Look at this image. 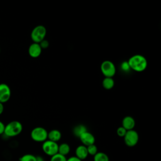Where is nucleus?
I'll return each instance as SVG.
<instances>
[{
	"instance_id": "obj_2",
	"label": "nucleus",
	"mask_w": 161,
	"mask_h": 161,
	"mask_svg": "<svg viewBox=\"0 0 161 161\" xmlns=\"http://www.w3.org/2000/svg\"><path fill=\"white\" fill-rule=\"evenodd\" d=\"M23 130L22 124L18 121H11L5 125L4 134L8 137H14L19 135Z\"/></svg>"
},
{
	"instance_id": "obj_23",
	"label": "nucleus",
	"mask_w": 161,
	"mask_h": 161,
	"mask_svg": "<svg viewBox=\"0 0 161 161\" xmlns=\"http://www.w3.org/2000/svg\"><path fill=\"white\" fill-rule=\"evenodd\" d=\"M39 45H40V46L41 47L42 49H43V48L45 49V48H47L48 47V46H49V42H48L47 40L44 39L43 40H42V41L39 43Z\"/></svg>"
},
{
	"instance_id": "obj_18",
	"label": "nucleus",
	"mask_w": 161,
	"mask_h": 161,
	"mask_svg": "<svg viewBox=\"0 0 161 161\" xmlns=\"http://www.w3.org/2000/svg\"><path fill=\"white\" fill-rule=\"evenodd\" d=\"M19 161H36V156L31 154V153H26L22 155L19 159Z\"/></svg>"
},
{
	"instance_id": "obj_25",
	"label": "nucleus",
	"mask_w": 161,
	"mask_h": 161,
	"mask_svg": "<svg viewBox=\"0 0 161 161\" xmlns=\"http://www.w3.org/2000/svg\"><path fill=\"white\" fill-rule=\"evenodd\" d=\"M66 161H82V160H80L79 158H78L75 156H72V157H69V158H67Z\"/></svg>"
},
{
	"instance_id": "obj_17",
	"label": "nucleus",
	"mask_w": 161,
	"mask_h": 161,
	"mask_svg": "<svg viewBox=\"0 0 161 161\" xmlns=\"http://www.w3.org/2000/svg\"><path fill=\"white\" fill-rule=\"evenodd\" d=\"M94 161H109L108 155L104 152H97L93 156Z\"/></svg>"
},
{
	"instance_id": "obj_14",
	"label": "nucleus",
	"mask_w": 161,
	"mask_h": 161,
	"mask_svg": "<svg viewBox=\"0 0 161 161\" xmlns=\"http://www.w3.org/2000/svg\"><path fill=\"white\" fill-rule=\"evenodd\" d=\"M70 150V147L68 143H62L60 145H58V153L66 157V155L69 153Z\"/></svg>"
},
{
	"instance_id": "obj_28",
	"label": "nucleus",
	"mask_w": 161,
	"mask_h": 161,
	"mask_svg": "<svg viewBox=\"0 0 161 161\" xmlns=\"http://www.w3.org/2000/svg\"><path fill=\"white\" fill-rule=\"evenodd\" d=\"M0 52H1V50H0Z\"/></svg>"
},
{
	"instance_id": "obj_27",
	"label": "nucleus",
	"mask_w": 161,
	"mask_h": 161,
	"mask_svg": "<svg viewBox=\"0 0 161 161\" xmlns=\"http://www.w3.org/2000/svg\"><path fill=\"white\" fill-rule=\"evenodd\" d=\"M4 111V106H3V104L0 103V115L3 113Z\"/></svg>"
},
{
	"instance_id": "obj_21",
	"label": "nucleus",
	"mask_w": 161,
	"mask_h": 161,
	"mask_svg": "<svg viewBox=\"0 0 161 161\" xmlns=\"http://www.w3.org/2000/svg\"><path fill=\"white\" fill-rule=\"evenodd\" d=\"M126 131H127L121 126H119V128H118V129L116 130V133L119 137H123V138L124 136L125 135Z\"/></svg>"
},
{
	"instance_id": "obj_10",
	"label": "nucleus",
	"mask_w": 161,
	"mask_h": 161,
	"mask_svg": "<svg viewBox=\"0 0 161 161\" xmlns=\"http://www.w3.org/2000/svg\"><path fill=\"white\" fill-rule=\"evenodd\" d=\"M28 51V54L31 57L37 58L41 55L42 49L40 46L39 43H33L29 46Z\"/></svg>"
},
{
	"instance_id": "obj_20",
	"label": "nucleus",
	"mask_w": 161,
	"mask_h": 161,
	"mask_svg": "<svg viewBox=\"0 0 161 161\" xmlns=\"http://www.w3.org/2000/svg\"><path fill=\"white\" fill-rule=\"evenodd\" d=\"M67 158L65 156L62 155L59 153H57L51 157L50 161H66Z\"/></svg>"
},
{
	"instance_id": "obj_7",
	"label": "nucleus",
	"mask_w": 161,
	"mask_h": 161,
	"mask_svg": "<svg viewBox=\"0 0 161 161\" xmlns=\"http://www.w3.org/2000/svg\"><path fill=\"white\" fill-rule=\"evenodd\" d=\"M125 143L129 147H135L138 142L139 136L136 131L134 130H128L126 131L123 137Z\"/></svg>"
},
{
	"instance_id": "obj_9",
	"label": "nucleus",
	"mask_w": 161,
	"mask_h": 161,
	"mask_svg": "<svg viewBox=\"0 0 161 161\" xmlns=\"http://www.w3.org/2000/svg\"><path fill=\"white\" fill-rule=\"evenodd\" d=\"M80 140L81 141L83 145L87 147L91 145L94 144L95 143V137L89 131H86L84 133H82L80 137Z\"/></svg>"
},
{
	"instance_id": "obj_1",
	"label": "nucleus",
	"mask_w": 161,
	"mask_h": 161,
	"mask_svg": "<svg viewBox=\"0 0 161 161\" xmlns=\"http://www.w3.org/2000/svg\"><path fill=\"white\" fill-rule=\"evenodd\" d=\"M130 69L136 72H143L147 67V60L146 58L139 54L131 56L128 60Z\"/></svg>"
},
{
	"instance_id": "obj_12",
	"label": "nucleus",
	"mask_w": 161,
	"mask_h": 161,
	"mask_svg": "<svg viewBox=\"0 0 161 161\" xmlns=\"http://www.w3.org/2000/svg\"><path fill=\"white\" fill-rule=\"evenodd\" d=\"M75 156L81 160H85L89 155L87 150V147L83 145H80L75 148Z\"/></svg>"
},
{
	"instance_id": "obj_24",
	"label": "nucleus",
	"mask_w": 161,
	"mask_h": 161,
	"mask_svg": "<svg viewBox=\"0 0 161 161\" xmlns=\"http://www.w3.org/2000/svg\"><path fill=\"white\" fill-rule=\"evenodd\" d=\"M4 128H5V125L2 121H0V135L4 134Z\"/></svg>"
},
{
	"instance_id": "obj_22",
	"label": "nucleus",
	"mask_w": 161,
	"mask_h": 161,
	"mask_svg": "<svg viewBox=\"0 0 161 161\" xmlns=\"http://www.w3.org/2000/svg\"><path fill=\"white\" fill-rule=\"evenodd\" d=\"M121 69H122L123 71H125V72L128 71V70L130 69V65H129V64H128V61H127V62H126V61L123 62L121 63Z\"/></svg>"
},
{
	"instance_id": "obj_3",
	"label": "nucleus",
	"mask_w": 161,
	"mask_h": 161,
	"mask_svg": "<svg viewBox=\"0 0 161 161\" xmlns=\"http://www.w3.org/2000/svg\"><path fill=\"white\" fill-rule=\"evenodd\" d=\"M30 136L33 141L43 143L47 140L48 131L43 127L37 126L31 130Z\"/></svg>"
},
{
	"instance_id": "obj_6",
	"label": "nucleus",
	"mask_w": 161,
	"mask_h": 161,
	"mask_svg": "<svg viewBox=\"0 0 161 161\" xmlns=\"http://www.w3.org/2000/svg\"><path fill=\"white\" fill-rule=\"evenodd\" d=\"M101 71L105 77H113L116 74V67L110 60H104L101 65Z\"/></svg>"
},
{
	"instance_id": "obj_16",
	"label": "nucleus",
	"mask_w": 161,
	"mask_h": 161,
	"mask_svg": "<svg viewBox=\"0 0 161 161\" xmlns=\"http://www.w3.org/2000/svg\"><path fill=\"white\" fill-rule=\"evenodd\" d=\"M114 85L113 77H105L103 80V86L105 89H111Z\"/></svg>"
},
{
	"instance_id": "obj_11",
	"label": "nucleus",
	"mask_w": 161,
	"mask_h": 161,
	"mask_svg": "<svg viewBox=\"0 0 161 161\" xmlns=\"http://www.w3.org/2000/svg\"><path fill=\"white\" fill-rule=\"evenodd\" d=\"M135 126V121L131 116H126L124 117L122 120V126L126 130H133Z\"/></svg>"
},
{
	"instance_id": "obj_15",
	"label": "nucleus",
	"mask_w": 161,
	"mask_h": 161,
	"mask_svg": "<svg viewBox=\"0 0 161 161\" xmlns=\"http://www.w3.org/2000/svg\"><path fill=\"white\" fill-rule=\"evenodd\" d=\"M87 131V128H86V126H84L83 125H79L75 126L74 128V129H73V133H74V135L75 136L79 138L80 136L82 133H84V132H86Z\"/></svg>"
},
{
	"instance_id": "obj_13",
	"label": "nucleus",
	"mask_w": 161,
	"mask_h": 161,
	"mask_svg": "<svg viewBox=\"0 0 161 161\" xmlns=\"http://www.w3.org/2000/svg\"><path fill=\"white\" fill-rule=\"evenodd\" d=\"M61 137H62V133L58 130L54 129L48 132L47 140H49L50 141L57 143V142H58L61 139Z\"/></svg>"
},
{
	"instance_id": "obj_8",
	"label": "nucleus",
	"mask_w": 161,
	"mask_h": 161,
	"mask_svg": "<svg viewBox=\"0 0 161 161\" xmlns=\"http://www.w3.org/2000/svg\"><path fill=\"white\" fill-rule=\"evenodd\" d=\"M11 89L4 83L0 84V103H4L9 101L11 97Z\"/></svg>"
},
{
	"instance_id": "obj_4",
	"label": "nucleus",
	"mask_w": 161,
	"mask_h": 161,
	"mask_svg": "<svg viewBox=\"0 0 161 161\" xmlns=\"http://www.w3.org/2000/svg\"><path fill=\"white\" fill-rule=\"evenodd\" d=\"M47 35V29L43 25H37L31 32V38L33 43H40L43 40Z\"/></svg>"
},
{
	"instance_id": "obj_5",
	"label": "nucleus",
	"mask_w": 161,
	"mask_h": 161,
	"mask_svg": "<svg viewBox=\"0 0 161 161\" xmlns=\"http://www.w3.org/2000/svg\"><path fill=\"white\" fill-rule=\"evenodd\" d=\"M42 150L47 155L52 157L53 155L58 153V145L57 142L47 140L42 143Z\"/></svg>"
},
{
	"instance_id": "obj_26",
	"label": "nucleus",
	"mask_w": 161,
	"mask_h": 161,
	"mask_svg": "<svg viewBox=\"0 0 161 161\" xmlns=\"http://www.w3.org/2000/svg\"><path fill=\"white\" fill-rule=\"evenodd\" d=\"M36 161H44V159L42 156H36Z\"/></svg>"
},
{
	"instance_id": "obj_19",
	"label": "nucleus",
	"mask_w": 161,
	"mask_h": 161,
	"mask_svg": "<svg viewBox=\"0 0 161 161\" xmlns=\"http://www.w3.org/2000/svg\"><path fill=\"white\" fill-rule=\"evenodd\" d=\"M87 150L88 152V155H91L92 156H94L96 155L98 152H97V147L95 144L91 145L87 147Z\"/></svg>"
}]
</instances>
